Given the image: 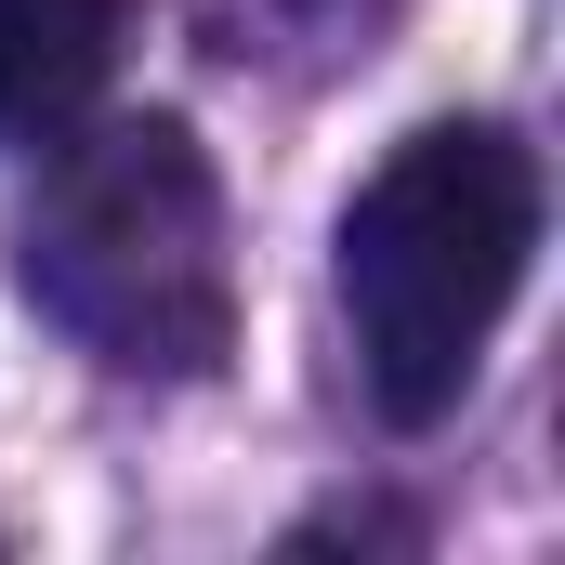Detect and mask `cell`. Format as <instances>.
I'll return each mask as SVG.
<instances>
[{"instance_id":"6da1fadb","label":"cell","mask_w":565,"mask_h":565,"mask_svg":"<svg viewBox=\"0 0 565 565\" xmlns=\"http://www.w3.org/2000/svg\"><path fill=\"white\" fill-rule=\"evenodd\" d=\"M526 250H540V158L500 119H434L355 184L342 316H355L369 408L395 434H434L473 395V369L526 289Z\"/></svg>"},{"instance_id":"7a4b0ae2","label":"cell","mask_w":565,"mask_h":565,"mask_svg":"<svg viewBox=\"0 0 565 565\" xmlns=\"http://www.w3.org/2000/svg\"><path fill=\"white\" fill-rule=\"evenodd\" d=\"M26 302L132 369V382H198L237 342V264H224V184L184 119H106V132L53 145L40 211L13 237Z\"/></svg>"},{"instance_id":"3957f363","label":"cell","mask_w":565,"mask_h":565,"mask_svg":"<svg viewBox=\"0 0 565 565\" xmlns=\"http://www.w3.org/2000/svg\"><path fill=\"white\" fill-rule=\"evenodd\" d=\"M132 0H0V145H53L119 79Z\"/></svg>"}]
</instances>
